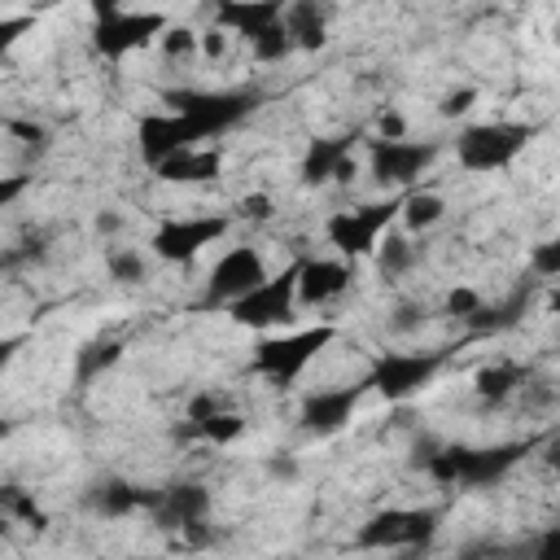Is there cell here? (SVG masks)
Instances as JSON below:
<instances>
[{
  "instance_id": "cell-1",
  "label": "cell",
  "mask_w": 560,
  "mask_h": 560,
  "mask_svg": "<svg viewBox=\"0 0 560 560\" xmlns=\"http://www.w3.org/2000/svg\"><path fill=\"white\" fill-rule=\"evenodd\" d=\"M258 92L254 88H214V92H201V88H179L166 96V109L184 122L188 140L201 149V140H219L228 136L236 122H245L254 109H258Z\"/></svg>"
},
{
  "instance_id": "cell-30",
  "label": "cell",
  "mask_w": 560,
  "mask_h": 560,
  "mask_svg": "<svg viewBox=\"0 0 560 560\" xmlns=\"http://www.w3.org/2000/svg\"><path fill=\"white\" fill-rule=\"evenodd\" d=\"M35 26V18L31 13H9V18H0V52H9L26 31Z\"/></svg>"
},
{
  "instance_id": "cell-8",
  "label": "cell",
  "mask_w": 560,
  "mask_h": 560,
  "mask_svg": "<svg viewBox=\"0 0 560 560\" xmlns=\"http://www.w3.org/2000/svg\"><path fill=\"white\" fill-rule=\"evenodd\" d=\"M446 368V350H385L372 359L368 368V389L381 394L385 402H407L411 394H420L424 385H433V376Z\"/></svg>"
},
{
  "instance_id": "cell-34",
  "label": "cell",
  "mask_w": 560,
  "mask_h": 560,
  "mask_svg": "<svg viewBox=\"0 0 560 560\" xmlns=\"http://www.w3.org/2000/svg\"><path fill=\"white\" fill-rule=\"evenodd\" d=\"M376 140H407V122H402L398 109H385L376 118Z\"/></svg>"
},
{
  "instance_id": "cell-4",
  "label": "cell",
  "mask_w": 560,
  "mask_h": 560,
  "mask_svg": "<svg viewBox=\"0 0 560 560\" xmlns=\"http://www.w3.org/2000/svg\"><path fill=\"white\" fill-rule=\"evenodd\" d=\"M538 136V122H472L455 136V162L468 175H490L508 171Z\"/></svg>"
},
{
  "instance_id": "cell-27",
  "label": "cell",
  "mask_w": 560,
  "mask_h": 560,
  "mask_svg": "<svg viewBox=\"0 0 560 560\" xmlns=\"http://www.w3.org/2000/svg\"><path fill=\"white\" fill-rule=\"evenodd\" d=\"M158 48H162V57H188V52H197V31H188V26H166V31L158 35Z\"/></svg>"
},
{
  "instance_id": "cell-14",
  "label": "cell",
  "mask_w": 560,
  "mask_h": 560,
  "mask_svg": "<svg viewBox=\"0 0 560 560\" xmlns=\"http://www.w3.org/2000/svg\"><path fill=\"white\" fill-rule=\"evenodd\" d=\"M368 394V381H354V385H328V389H311L298 407V424L315 438H328V433H341L350 424V416L359 411Z\"/></svg>"
},
{
  "instance_id": "cell-22",
  "label": "cell",
  "mask_w": 560,
  "mask_h": 560,
  "mask_svg": "<svg viewBox=\"0 0 560 560\" xmlns=\"http://www.w3.org/2000/svg\"><path fill=\"white\" fill-rule=\"evenodd\" d=\"M442 214H446L442 192H433V188H411V192H402L398 219L407 223V232H429L433 223H442Z\"/></svg>"
},
{
  "instance_id": "cell-26",
  "label": "cell",
  "mask_w": 560,
  "mask_h": 560,
  "mask_svg": "<svg viewBox=\"0 0 560 560\" xmlns=\"http://www.w3.org/2000/svg\"><path fill=\"white\" fill-rule=\"evenodd\" d=\"M105 271H109L118 284H136V280H144L149 262H144L140 249H109V254H105Z\"/></svg>"
},
{
  "instance_id": "cell-33",
  "label": "cell",
  "mask_w": 560,
  "mask_h": 560,
  "mask_svg": "<svg viewBox=\"0 0 560 560\" xmlns=\"http://www.w3.org/2000/svg\"><path fill=\"white\" fill-rule=\"evenodd\" d=\"M472 101H477V92H472V88H455V92H446V96H442L438 114H442V118H455V114H464Z\"/></svg>"
},
{
  "instance_id": "cell-28",
  "label": "cell",
  "mask_w": 560,
  "mask_h": 560,
  "mask_svg": "<svg viewBox=\"0 0 560 560\" xmlns=\"http://www.w3.org/2000/svg\"><path fill=\"white\" fill-rule=\"evenodd\" d=\"M481 302H486V298H481L477 289H468V284H455V289L446 293V315H455V319H464V324H468V319L481 311Z\"/></svg>"
},
{
  "instance_id": "cell-18",
  "label": "cell",
  "mask_w": 560,
  "mask_h": 560,
  "mask_svg": "<svg viewBox=\"0 0 560 560\" xmlns=\"http://www.w3.org/2000/svg\"><path fill=\"white\" fill-rule=\"evenodd\" d=\"M223 171V158H219V149H184V153H175V158H166L153 175L158 179H166V184H201V179H214Z\"/></svg>"
},
{
  "instance_id": "cell-37",
  "label": "cell",
  "mask_w": 560,
  "mask_h": 560,
  "mask_svg": "<svg viewBox=\"0 0 560 560\" xmlns=\"http://www.w3.org/2000/svg\"><path fill=\"white\" fill-rule=\"evenodd\" d=\"M22 346H26V337H0V372L18 359V350H22Z\"/></svg>"
},
{
  "instance_id": "cell-25",
  "label": "cell",
  "mask_w": 560,
  "mask_h": 560,
  "mask_svg": "<svg viewBox=\"0 0 560 560\" xmlns=\"http://www.w3.org/2000/svg\"><path fill=\"white\" fill-rule=\"evenodd\" d=\"M118 354H122V341H118V337H101V341H88V346L79 350V376H83V381H92L96 372L114 368V363H118Z\"/></svg>"
},
{
  "instance_id": "cell-35",
  "label": "cell",
  "mask_w": 560,
  "mask_h": 560,
  "mask_svg": "<svg viewBox=\"0 0 560 560\" xmlns=\"http://www.w3.org/2000/svg\"><path fill=\"white\" fill-rule=\"evenodd\" d=\"M236 210H241V219H254V223L258 219H271V197L267 192H245Z\"/></svg>"
},
{
  "instance_id": "cell-23",
  "label": "cell",
  "mask_w": 560,
  "mask_h": 560,
  "mask_svg": "<svg viewBox=\"0 0 560 560\" xmlns=\"http://www.w3.org/2000/svg\"><path fill=\"white\" fill-rule=\"evenodd\" d=\"M0 516H9L18 525H31V529H44L48 525L35 490H26V486H0Z\"/></svg>"
},
{
  "instance_id": "cell-24",
  "label": "cell",
  "mask_w": 560,
  "mask_h": 560,
  "mask_svg": "<svg viewBox=\"0 0 560 560\" xmlns=\"http://www.w3.org/2000/svg\"><path fill=\"white\" fill-rule=\"evenodd\" d=\"M416 258H420V249H416L407 236H385V245H376V271H381L385 280L407 276V271L416 267Z\"/></svg>"
},
{
  "instance_id": "cell-2",
  "label": "cell",
  "mask_w": 560,
  "mask_h": 560,
  "mask_svg": "<svg viewBox=\"0 0 560 560\" xmlns=\"http://www.w3.org/2000/svg\"><path fill=\"white\" fill-rule=\"evenodd\" d=\"M337 341V328L332 324H311V328H289V332H267L254 341V354H249V368L254 376L289 389L328 346Z\"/></svg>"
},
{
  "instance_id": "cell-10",
  "label": "cell",
  "mask_w": 560,
  "mask_h": 560,
  "mask_svg": "<svg viewBox=\"0 0 560 560\" xmlns=\"http://www.w3.org/2000/svg\"><path fill=\"white\" fill-rule=\"evenodd\" d=\"M232 228V214H175L162 219L149 236V254L162 262H192L201 249L223 241Z\"/></svg>"
},
{
  "instance_id": "cell-13",
  "label": "cell",
  "mask_w": 560,
  "mask_h": 560,
  "mask_svg": "<svg viewBox=\"0 0 560 560\" xmlns=\"http://www.w3.org/2000/svg\"><path fill=\"white\" fill-rule=\"evenodd\" d=\"M267 276H271V271H267L258 245H228V249L214 258L210 276H206V302H214V306L228 311V306L241 302L249 289H258Z\"/></svg>"
},
{
  "instance_id": "cell-12",
  "label": "cell",
  "mask_w": 560,
  "mask_h": 560,
  "mask_svg": "<svg viewBox=\"0 0 560 560\" xmlns=\"http://www.w3.org/2000/svg\"><path fill=\"white\" fill-rule=\"evenodd\" d=\"M293 306H298V262H289L284 271L267 276L258 289H249L241 302H232L228 315L236 324H245V328L267 332V328H280L293 315Z\"/></svg>"
},
{
  "instance_id": "cell-21",
  "label": "cell",
  "mask_w": 560,
  "mask_h": 560,
  "mask_svg": "<svg viewBox=\"0 0 560 560\" xmlns=\"http://www.w3.org/2000/svg\"><path fill=\"white\" fill-rule=\"evenodd\" d=\"M245 433V416L241 411H219V416H206V420H184L179 438H192V442H210V446H228Z\"/></svg>"
},
{
  "instance_id": "cell-3",
  "label": "cell",
  "mask_w": 560,
  "mask_h": 560,
  "mask_svg": "<svg viewBox=\"0 0 560 560\" xmlns=\"http://www.w3.org/2000/svg\"><path fill=\"white\" fill-rule=\"evenodd\" d=\"M529 455L525 442H494V446H446V451H433L424 459V472L438 481V486H464V490H477V486H490V481H503L521 459Z\"/></svg>"
},
{
  "instance_id": "cell-5",
  "label": "cell",
  "mask_w": 560,
  "mask_h": 560,
  "mask_svg": "<svg viewBox=\"0 0 560 560\" xmlns=\"http://www.w3.org/2000/svg\"><path fill=\"white\" fill-rule=\"evenodd\" d=\"M214 26L223 35H241L258 61H284L293 52L280 0H228L214 9Z\"/></svg>"
},
{
  "instance_id": "cell-17",
  "label": "cell",
  "mask_w": 560,
  "mask_h": 560,
  "mask_svg": "<svg viewBox=\"0 0 560 560\" xmlns=\"http://www.w3.org/2000/svg\"><path fill=\"white\" fill-rule=\"evenodd\" d=\"M153 516H158V525H166V529L192 534V529L206 525V516H210V490H206L201 481H175V486H166V490L158 494Z\"/></svg>"
},
{
  "instance_id": "cell-20",
  "label": "cell",
  "mask_w": 560,
  "mask_h": 560,
  "mask_svg": "<svg viewBox=\"0 0 560 560\" xmlns=\"http://www.w3.org/2000/svg\"><path fill=\"white\" fill-rule=\"evenodd\" d=\"M525 368L521 363H512V359H499V363H486L481 372H477V394H481V402H503L508 394H516L521 385H525Z\"/></svg>"
},
{
  "instance_id": "cell-31",
  "label": "cell",
  "mask_w": 560,
  "mask_h": 560,
  "mask_svg": "<svg viewBox=\"0 0 560 560\" xmlns=\"http://www.w3.org/2000/svg\"><path fill=\"white\" fill-rule=\"evenodd\" d=\"M525 560H560V529L556 525H547L538 538H534V547H529V556Z\"/></svg>"
},
{
  "instance_id": "cell-11",
  "label": "cell",
  "mask_w": 560,
  "mask_h": 560,
  "mask_svg": "<svg viewBox=\"0 0 560 560\" xmlns=\"http://www.w3.org/2000/svg\"><path fill=\"white\" fill-rule=\"evenodd\" d=\"M438 144L433 140H368V171L381 188L394 192H411L420 184V175L433 166Z\"/></svg>"
},
{
  "instance_id": "cell-19",
  "label": "cell",
  "mask_w": 560,
  "mask_h": 560,
  "mask_svg": "<svg viewBox=\"0 0 560 560\" xmlns=\"http://www.w3.org/2000/svg\"><path fill=\"white\" fill-rule=\"evenodd\" d=\"M284 35L293 48H324L328 26H324V9L315 4H284Z\"/></svg>"
},
{
  "instance_id": "cell-29",
  "label": "cell",
  "mask_w": 560,
  "mask_h": 560,
  "mask_svg": "<svg viewBox=\"0 0 560 560\" xmlns=\"http://www.w3.org/2000/svg\"><path fill=\"white\" fill-rule=\"evenodd\" d=\"M529 267H534L538 280L560 276V241H542V245H534V249H529Z\"/></svg>"
},
{
  "instance_id": "cell-32",
  "label": "cell",
  "mask_w": 560,
  "mask_h": 560,
  "mask_svg": "<svg viewBox=\"0 0 560 560\" xmlns=\"http://www.w3.org/2000/svg\"><path fill=\"white\" fill-rule=\"evenodd\" d=\"M31 188V175L26 171H13V175H0V210H9L22 192Z\"/></svg>"
},
{
  "instance_id": "cell-16",
  "label": "cell",
  "mask_w": 560,
  "mask_h": 560,
  "mask_svg": "<svg viewBox=\"0 0 560 560\" xmlns=\"http://www.w3.org/2000/svg\"><path fill=\"white\" fill-rule=\"evenodd\" d=\"M354 144H359V131H346V136H319V140H311V149H306V158H302V184H328V179H337V184H346L350 175H354Z\"/></svg>"
},
{
  "instance_id": "cell-15",
  "label": "cell",
  "mask_w": 560,
  "mask_h": 560,
  "mask_svg": "<svg viewBox=\"0 0 560 560\" xmlns=\"http://www.w3.org/2000/svg\"><path fill=\"white\" fill-rule=\"evenodd\" d=\"M354 284V262L346 258H298V306H328Z\"/></svg>"
},
{
  "instance_id": "cell-7",
  "label": "cell",
  "mask_w": 560,
  "mask_h": 560,
  "mask_svg": "<svg viewBox=\"0 0 560 560\" xmlns=\"http://www.w3.org/2000/svg\"><path fill=\"white\" fill-rule=\"evenodd\" d=\"M171 26L166 13L158 9H118V4H105L96 9V22H92V48L109 61H122L131 52H144L158 44V35Z\"/></svg>"
},
{
  "instance_id": "cell-9",
  "label": "cell",
  "mask_w": 560,
  "mask_h": 560,
  "mask_svg": "<svg viewBox=\"0 0 560 560\" xmlns=\"http://www.w3.org/2000/svg\"><path fill=\"white\" fill-rule=\"evenodd\" d=\"M438 508H385L354 529L359 551H411L438 534Z\"/></svg>"
},
{
  "instance_id": "cell-36",
  "label": "cell",
  "mask_w": 560,
  "mask_h": 560,
  "mask_svg": "<svg viewBox=\"0 0 560 560\" xmlns=\"http://www.w3.org/2000/svg\"><path fill=\"white\" fill-rule=\"evenodd\" d=\"M398 332H411V328H420L424 324V306L420 302H402L398 311H394V319H389Z\"/></svg>"
},
{
  "instance_id": "cell-38",
  "label": "cell",
  "mask_w": 560,
  "mask_h": 560,
  "mask_svg": "<svg viewBox=\"0 0 560 560\" xmlns=\"http://www.w3.org/2000/svg\"><path fill=\"white\" fill-rule=\"evenodd\" d=\"M271 472L276 477H293V459H271Z\"/></svg>"
},
{
  "instance_id": "cell-6",
  "label": "cell",
  "mask_w": 560,
  "mask_h": 560,
  "mask_svg": "<svg viewBox=\"0 0 560 560\" xmlns=\"http://www.w3.org/2000/svg\"><path fill=\"white\" fill-rule=\"evenodd\" d=\"M398 210H402V192H389L385 201H363L354 210H332L324 219V236L337 249V258H346V262L368 258V254H376L381 236L398 223Z\"/></svg>"
}]
</instances>
